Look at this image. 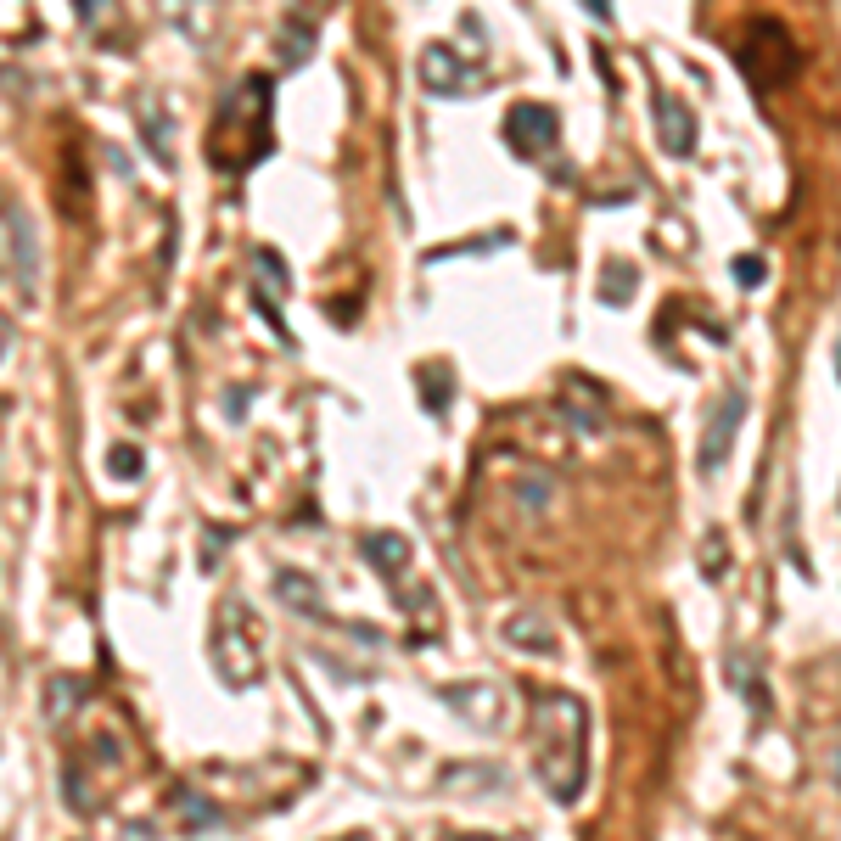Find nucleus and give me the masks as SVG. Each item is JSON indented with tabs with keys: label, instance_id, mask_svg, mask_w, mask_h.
Instances as JSON below:
<instances>
[{
	"label": "nucleus",
	"instance_id": "nucleus-9",
	"mask_svg": "<svg viewBox=\"0 0 841 841\" xmlns=\"http://www.w3.org/2000/svg\"><path fill=\"white\" fill-rule=\"evenodd\" d=\"M556 404L572 415V427H578V432H600V427H606V393H600L589 376H561Z\"/></svg>",
	"mask_w": 841,
	"mask_h": 841
},
{
	"label": "nucleus",
	"instance_id": "nucleus-2",
	"mask_svg": "<svg viewBox=\"0 0 841 841\" xmlns=\"http://www.w3.org/2000/svg\"><path fill=\"white\" fill-rule=\"evenodd\" d=\"M214 673L230 690H247L264 679V651H258V623L247 600L225 595L214 612Z\"/></svg>",
	"mask_w": 841,
	"mask_h": 841
},
{
	"label": "nucleus",
	"instance_id": "nucleus-8",
	"mask_svg": "<svg viewBox=\"0 0 841 841\" xmlns=\"http://www.w3.org/2000/svg\"><path fill=\"white\" fill-rule=\"evenodd\" d=\"M421 85L432 90V96H460V90H471L477 85V73H471V62H460L449 45H427L421 51Z\"/></svg>",
	"mask_w": 841,
	"mask_h": 841
},
{
	"label": "nucleus",
	"instance_id": "nucleus-17",
	"mask_svg": "<svg viewBox=\"0 0 841 841\" xmlns=\"http://www.w3.org/2000/svg\"><path fill=\"white\" fill-rule=\"evenodd\" d=\"M79 701H85V685H79V679H51V696H45V713H51V718L62 724V713H73Z\"/></svg>",
	"mask_w": 841,
	"mask_h": 841
},
{
	"label": "nucleus",
	"instance_id": "nucleus-1",
	"mask_svg": "<svg viewBox=\"0 0 841 841\" xmlns=\"http://www.w3.org/2000/svg\"><path fill=\"white\" fill-rule=\"evenodd\" d=\"M528 735L533 769L550 802H578L589 785V707L572 690H528Z\"/></svg>",
	"mask_w": 841,
	"mask_h": 841
},
{
	"label": "nucleus",
	"instance_id": "nucleus-12",
	"mask_svg": "<svg viewBox=\"0 0 841 841\" xmlns=\"http://www.w3.org/2000/svg\"><path fill=\"white\" fill-rule=\"evenodd\" d=\"M505 640L511 645H522V651H533V656H550L556 651V628L544 623L539 612H516V617H505Z\"/></svg>",
	"mask_w": 841,
	"mask_h": 841
},
{
	"label": "nucleus",
	"instance_id": "nucleus-7",
	"mask_svg": "<svg viewBox=\"0 0 841 841\" xmlns=\"http://www.w3.org/2000/svg\"><path fill=\"white\" fill-rule=\"evenodd\" d=\"M443 701H449L471 729H499L505 724V707H511L499 685H443Z\"/></svg>",
	"mask_w": 841,
	"mask_h": 841
},
{
	"label": "nucleus",
	"instance_id": "nucleus-24",
	"mask_svg": "<svg viewBox=\"0 0 841 841\" xmlns=\"http://www.w3.org/2000/svg\"><path fill=\"white\" fill-rule=\"evenodd\" d=\"M584 6L600 17V23H612V0H584Z\"/></svg>",
	"mask_w": 841,
	"mask_h": 841
},
{
	"label": "nucleus",
	"instance_id": "nucleus-21",
	"mask_svg": "<svg viewBox=\"0 0 841 841\" xmlns=\"http://www.w3.org/2000/svg\"><path fill=\"white\" fill-rule=\"evenodd\" d=\"M253 264H258L264 275H270V292H286V286H292V275H286V264L270 253V247H258V253H253Z\"/></svg>",
	"mask_w": 841,
	"mask_h": 841
},
{
	"label": "nucleus",
	"instance_id": "nucleus-27",
	"mask_svg": "<svg viewBox=\"0 0 841 841\" xmlns=\"http://www.w3.org/2000/svg\"><path fill=\"white\" fill-rule=\"evenodd\" d=\"M836 774H841V752H836ZM836 785H841V780H836Z\"/></svg>",
	"mask_w": 841,
	"mask_h": 841
},
{
	"label": "nucleus",
	"instance_id": "nucleus-3",
	"mask_svg": "<svg viewBox=\"0 0 841 841\" xmlns=\"http://www.w3.org/2000/svg\"><path fill=\"white\" fill-rule=\"evenodd\" d=\"M741 73L752 79V90H774L780 79H791V68H797V51H791V34L774 23V17H757L752 29H746L741 40Z\"/></svg>",
	"mask_w": 841,
	"mask_h": 841
},
{
	"label": "nucleus",
	"instance_id": "nucleus-11",
	"mask_svg": "<svg viewBox=\"0 0 841 841\" xmlns=\"http://www.w3.org/2000/svg\"><path fill=\"white\" fill-rule=\"evenodd\" d=\"M729 685H735V696L752 701V713H757V718L769 713V696H763V673H757V651H752V645L729 651Z\"/></svg>",
	"mask_w": 841,
	"mask_h": 841
},
{
	"label": "nucleus",
	"instance_id": "nucleus-15",
	"mask_svg": "<svg viewBox=\"0 0 841 841\" xmlns=\"http://www.w3.org/2000/svg\"><path fill=\"white\" fill-rule=\"evenodd\" d=\"M600 298H606V303H628V298H634V264H623V258L600 264Z\"/></svg>",
	"mask_w": 841,
	"mask_h": 841
},
{
	"label": "nucleus",
	"instance_id": "nucleus-5",
	"mask_svg": "<svg viewBox=\"0 0 841 841\" xmlns=\"http://www.w3.org/2000/svg\"><path fill=\"white\" fill-rule=\"evenodd\" d=\"M505 141H511L516 157H528V163H539L544 152H556V141H561L556 107H544V101H522V107H511V113H505Z\"/></svg>",
	"mask_w": 841,
	"mask_h": 841
},
{
	"label": "nucleus",
	"instance_id": "nucleus-23",
	"mask_svg": "<svg viewBox=\"0 0 841 841\" xmlns=\"http://www.w3.org/2000/svg\"><path fill=\"white\" fill-rule=\"evenodd\" d=\"M146 141H152L157 157L169 163V124H163V118H152V113H146Z\"/></svg>",
	"mask_w": 841,
	"mask_h": 841
},
{
	"label": "nucleus",
	"instance_id": "nucleus-13",
	"mask_svg": "<svg viewBox=\"0 0 841 841\" xmlns=\"http://www.w3.org/2000/svg\"><path fill=\"white\" fill-rule=\"evenodd\" d=\"M365 561H371L382 578H404V572H410V539H404V533H371V539H365Z\"/></svg>",
	"mask_w": 841,
	"mask_h": 841
},
{
	"label": "nucleus",
	"instance_id": "nucleus-14",
	"mask_svg": "<svg viewBox=\"0 0 841 841\" xmlns=\"http://www.w3.org/2000/svg\"><path fill=\"white\" fill-rule=\"evenodd\" d=\"M275 595H281L286 606H292V612L331 623V612L320 606V589H314V578H303V572H275Z\"/></svg>",
	"mask_w": 841,
	"mask_h": 841
},
{
	"label": "nucleus",
	"instance_id": "nucleus-4",
	"mask_svg": "<svg viewBox=\"0 0 841 841\" xmlns=\"http://www.w3.org/2000/svg\"><path fill=\"white\" fill-rule=\"evenodd\" d=\"M6 281L23 292V298H34L40 292V242H34V219L23 214V202L6 197Z\"/></svg>",
	"mask_w": 841,
	"mask_h": 841
},
{
	"label": "nucleus",
	"instance_id": "nucleus-18",
	"mask_svg": "<svg viewBox=\"0 0 841 841\" xmlns=\"http://www.w3.org/2000/svg\"><path fill=\"white\" fill-rule=\"evenodd\" d=\"M141 449H135V443H118V449H107V471H113L118 483H135V477H141Z\"/></svg>",
	"mask_w": 841,
	"mask_h": 841
},
{
	"label": "nucleus",
	"instance_id": "nucleus-20",
	"mask_svg": "<svg viewBox=\"0 0 841 841\" xmlns=\"http://www.w3.org/2000/svg\"><path fill=\"white\" fill-rule=\"evenodd\" d=\"M729 275H735L741 286H763V281H769V264H763L757 253H741L735 264H729Z\"/></svg>",
	"mask_w": 841,
	"mask_h": 841
},
{
	"label": "nucleus",
	"instance_id": "nucleus-6",
	"mask_svg": "<svg viewBox=\"0 0 841 841\" xmlns=\"http://www.w3.org/2000/svg\"><path fill=\"white\" fill-rule=\"evenodd\" d=\"M741 421H746V387H729L724 399H718V410L707 415V432H701V449H696V466L707 471V477L729 460V443H735Z\"/></svg>",
	"mask_w": 841,
	"mask_h": 841
},
{
	"label": "nucleus",
	"instance_id": "nucleus-19",
	"mask_svg": "<svg viewBox=\"0 0 841 841\" xmlns=\"http://www.w3.org/2000/svg\"><path fill=\"white\" fill-rule=\"evenodd\" d=\"M701 572H707V578H724L729 572V561H724V533H707V544H701Z\"/></svg>",
	"mask_w": 841,
	"mask_h": 841
},
{
	"label": "nucleus",
	"instance_id": "nucleus-25",
	"mask_svg": "<svg viewBox=\"0 0 841 841\" xmlns=\"http://www.w3.org/2000/svg\"><path fill=\"white\" fill-rule=\"evenodd\" d=\"M836 371H841V343H836Z\"/></svg>",
	"mask_w": 841,
	"mask_h": 841
},
{
	"label": "nucleus",
	"instance_id": "nucleus-22",
	"mask_svg": "<svg viewBox=\"0 0 841 841\" xmlns=\"http://www.w3.org/2000/svg\"><path fill=\"white\" fill-rule=\"evenodd\" d=\"M118 12V0H79V17H85V29H101L107 17Z\"/></svg>",
	"mask_w": 841,
	"mask_h": 841
},
{
	"label": "nucleus",
	"instance_id": "nucleus-16",
	"mask_svg": "<svg viewBox=\"0 0 841 841\" xmlns=\"http://www.w3.org/2000/svg\"><path fill=\"white\" fill-rule=\"evenodd\" d=\"M449 399H455V382H449V371H443V365L421 371V404H427L432 415H443V410H449Z\"/></svg>",
	"mask_w": 841,
	"mask_h": 841
},
{
	"label": "nucleus",
	"instance_id": "nucleus-10",
	"mask_svg": "<svg viewBox=\"0 0 841 841\" xmlns=\"http://www.w3.org/2000/svg\"><path fill=\"white\" fill-rule=\"evenodd\" d=\"M656 141H662V152H673V157L696 152V113H690L679 96H656Z\"/></svg>",
	"mask_w": 841,
	"mask_h": 841
},
{
	"label": "nucleus",
	"instance_id": "nucleus-26",
	"mask_svg": "<svg viewBox=\"0 0 841 841\" xmlns=\"http://www.w3.org/2000/svg\"><path fill=\"white\" fill-rule=\"evenodd\" d=\"M460 841H488V836H460Z\"/></svg>",
	"mask_w": 841,
	"mask_h": 841
}]
</instances>
